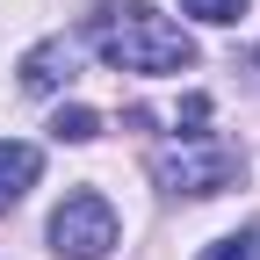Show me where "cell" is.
Listing matches in <instances>:
<instances>
[{"label":"cell","instance_id":"1","mask_svg":"<svg viewBox=\"0 0 260 260\" xmlns=\"http://www.w3.org/2000/svg\"><path fill=\"white\" fill-rule=\"evenodd\" d=\"M80 44L102 51L116 73H188L195 65V37L181 22H167L152 0H109V8H94Z\"/></svg>","mask_w":260,"mask_h":260},{"label":"cell","instance_id":"5","mask_svg":"<svg viewBox=\"0 0 260 260\" xmlns=\"http://www.w3.org/2000/svg\"><path fill=\"white\" fill-rule=\"evenodd\" d=\"M37 174H44V152H37V145H22V138L0 145V210H15L22 195L37 188Z\"/></svg>","mask_w":260,"mask_h":260},{"label":"cell","instance_id":"6","mask_svg":"<svg viewBox=\"0 0 260 260\" xmlns=\"http://www.w3.org/2000/svg\"><path fill=\"white\" fill-rule=\"evenodd\" d=\"M51 138H58V145H87V138H102V116L73 102V109H58V116H51Z\"/></svg>","mask_w":260,"mask_h":260},{"label":"cell","instance_id":"4","mask_svg":"<svg viewBox=\"0 0 260 260\" xmlns=\"http://www.w3.org/2000/svg\"><path fill=\"white\" fill-rule=\"evenodd\" d=\"M73 65H80V37H44L22 58V87L29 94H58L65 80H73Z\"/></svg>","mask_w":260,"mask_h":260},{"label":"cell","instance_id":"2","mask_svg":"<svg viewBox=\"0 0 260 260\" xmlns=\"http://www.w3.org/2000/svg\"><path fill=\"white\" fill-rule=\"evenodd\" d=\"M152 181L167 195H224V188L246 181V159L224 138H210V130H188L181 145H159L152 152Z\"/></svg>","mask_w":260,"mask_h":260},{"label":"cell","instance_id":"3","mask_svg":"<svg viewBox=\"0 0 260 260\" xmlns=\"http://www.w3.org/2000/svg\"><path fill=\"white\" fill-rule=\"evenodd\" d=\"M109 246H116V210H109V195L80 188V195H65V203L51 210V253H58V260H102Z\"/></svg>","mask_w":260,"mask_h":260},{"label":"cell","instance_id":"8","mask_svg":"<svg viewBox=\"0 0 260 260\" xmlns=\"http://www.w3.org/2000/svg\"><path fill=\"white\" fill-rule=\"evenodd\" d=\"M181 8H188L195 22H239V15H246V0H181Z\"/></svg>","mask_w":260,"mask_h":260},{"label":"cell","instance_id":"7","mask_svg":"<svg viewBox=\"0 0 260 260\" xmlns=\"http://www.w3.org/2000/svg\"><path fill=\"white\" fill-rule=\"evenodd\" d=\"M203 260H260V232H232V239H217V246H203Z\"/></svg>","mask_w":260,"mask_h":260}]
</instances>
